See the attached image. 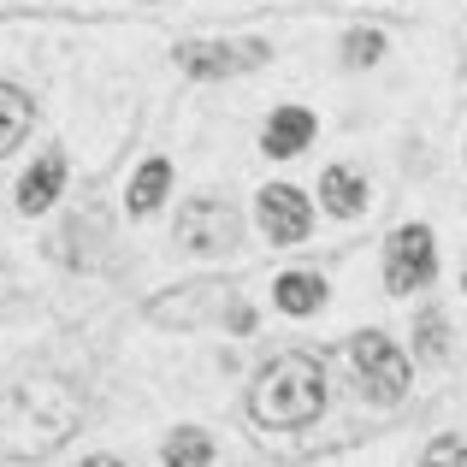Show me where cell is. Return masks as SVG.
<instances>
[{
    "instance_id": "7",
    "label": "cell",
    "mask_w": 467,
    "mask_h": 467,
    "mask_svg": "<svg viewBox=\"0 0 467 467\" xmlns=\"http://www.w3.org/2000/svg\"><path fill=\"white\" fill-rule=\"evenodd\" d=\"M254 219H261V237L273 243V249H290V243H302L314 231V202L296 183H266V190L254 195Z\"/></svg>"
},
{
    "instance_id": "17",
    "label": "cell",
    "mask_w": 467,
    "mask_h": 467,
    "mask_svg": "<svg viewBox=\"0 0 467 467\" xmlns=\"http://www.w3.org/2000/svg\"><path fill=\"white\" fill-rule=\"evenodd\" d=\"M379 54H385V36H379V30H349V36H343V66H349V71L379 66Z\"/></svg>"
},
{
    "instance_id": "23",
    "label": "cell",
    "mask_w": 467,
    "mask_h": 467,
    "mask_svg": "<svg viewBox=\"0 0 467 467\" xmlns=\"http://www.w3.org/2000/svg\"><path fill=\"white\" fill-rule=\"evenodd\" d=\"M142 6H149V0H142Z\"/></svg>"
},
{
    "instance_id": "5",
    "label": "cell",
    "mask_w": 467,
    "mask_h": 467,
    "mask_svg": "<svg viewBox=\"0 0 467 467\" xmlns=\"http://www.w3.org/2000/svg\"><path fill=\"white\" fill-rule=\"evenodd\" d=\"M438 278V243L432 225H397L385 243V290L390 296H414Z\"/></svg>"
},
{
    "instance_id": "1",
    "label": "cell",
    "mask_w": 467,
    "mask_h": 467,
    "mask_svg": "<svg viewBox=\"0 0 467 467\" xmlns=\"http://www.w3.org/2000/svg\"><path fill=\"white\" fill-rule=\"evenodd\" d=\"M83 426V397L59 373H30L0 390V462H47Z\"/></svg>"
},
{
    "instance_id": "12",
    "label": "cell",
    "mask_w": 467,
    "mask_h": 467,
    "mask_svg": "<svg viewBox=\"0 0 467 467\" xmlns=\"http://www.w3.org/2000/svg\"><path fill=\"white\" fill-rule=\"evenodd\" d=\"M319 207L337 213V219H361L367 213V183L349 166H326L319 171Z\"/></svg>"
},
{
    "instance_id": "8",
    "label": "cell",
    "mask_w": 467,
    "mask_h": 467,
    "mask_svg": "<svg viewBox=\"0 0 467 467\" xmlns=\"http://www.w3.org/2000/svg\"><path fill=\"white\" fill-rule=\"evenodd\" d=\"M219 302H225V285H178L171 296L149 302V319L154 326H202Z\"/></svg>"
},
{
    "instance_id": "14",
    "label": "cell",
    "mask_w": 467,
    "mask_h": 467,
    "mask_svg": "<svg viewBox=\"0 0 467 467\" xmlns=\"http://www.w3.org/2000/svg\"><path fill=\"white\" fill-rule=\"evenodd\" d=\"M166 190H171V160H142V171H137V178H130V195H125V207H130V213H154V207L160 202H166Z\"/></svg>"
},
{
    "instance_id": "18",
    "label": "cell",
    "mask_w": 467,
    "mask_h": 467,
    "mask_svg": "<svg viewBox=\"0 0 467 467\" xmlns=\"http://www.w3.org/2000/svg\"><path fill=\"white\" fill-rule=\"evenodd\" d=\"M414 349H420L426 361H438V355L450 349V343H444V314H438V308H426L420 319H414Z\"/></svg>"
},
{
    "instance_id": "16",
    "label": "cell",
    "mask_w": 467,
    "mask_h": 467,
    "mask_svg": "<svg viewBox=\"0 0 467 467\" xmlns=\"http://www.w3.org/2000/svg\"><path fill=\"white\" fill-rule=\"evenodd\" d=\"M160 462L166 467H207L213 462V438H207L202 426H178V432L166 438V450H160Z\"/></svg>"
},
{
    "instance_id": "21",
    "label": "cell",
    "mask_w": 467,
    "mask_h": 467,
    "mask_svg": "<svg viewBox=\"0 0 467 467\" xmlns=\"http://www.w3.org/2000/svg\"><path fill=\"white\" fill-rule=\"evenodd\" d=\"M83 467H125V462H113V456H89Z\"/></svg>"
},
{
    "instance_id": "20",
    "label": "cell",
    "mask_w": 467,
    "mask_h": 467,
    "mask_svg": "<svg viewBox=\"0 0 467 467\" xmlns=\"http://www.w3.org/2000/svg\"><path fill=\"white\" fill-rule=\"evenodd\" d=\"M225 326H231V331H249V326H254V314H249V308H231Z\"/></svg>"
},
{
    "instance_id": "6",
    "label": "cell",
    "mask_w": 467,
    "mask_h": 467,
    "mask_svg": "<svg viewBox=\"0 0 467 467\" xmlns=\"http://www.w3.org/2000/svg\"><path fill=\"white\" fill-rule=\"evenodd\" d=\"M243 237V213L219 195H195L178 207V243L190 254H231Z\"/></svg>"
},
{
    "instance_id": "19",
    "label": "cell",
    "mask_w": 467,
    "mask_h": 467,
    "mask_svg": "<svg viewBox=\"0 0 467 467\" xmlns=\"http://www.w3.org/2000/svg\"><path fill=\"white\" fill-rule=\"evenodd\" d=\"M420 467H467V444L462 438H432V444H426V456H420Z\"/></svg>"
},
{
    "instance_id": "11",
    "label": "cell",
    "mask_w": 467,
    "mask_h": 467,
    "mask_svg": "<svg viewBox=\"0 0 467 467\" xmlns=\"http://www.w3.org/2000/svg\"><path fill=\"white\" fill-rule=\"evenodd\" d=\"M101 237H107L101 213H71L66 225H59V237H54V254L66 266H95L101 261Z\"/></svg>"
},
{
    "instance_id": "10",
    "label": "cell",
    "mask_w": 467,
    "mask_h": 467,
    "mask_svg": "<svg viewBox=\"0 0 467 467\" xmlns=\"http://www.w3.org/2000/svg\"><path fill=\"white\" fill-rule=\"evenodd\" d=\"M308 142H314V113L308 107H278V113L266 119V130H261V149L273 160H296Z\"/></svg>"
},
{
    "instance_id": "15",
    "label": "cell",
    "mask_w": 467,
    "mask_h": 467,
    "mask_svg": "<svg viewBox=\"0 0 467 467\" xmlns=\"http://www.w3.org/2000/svg\"><path fill=\"white\" fill-rule=\"evenodd\" d=\"M273 302L285 314H319V308H326V278H319V273H285L273 285Z\"/></svg>"
},
{
    "instance_id": "13",
    "label": "cell",
    "mask_w": 467,
    "mask_h": 467,
    "mask_svg": "<svg viewBox=\"0 0 467 467\" xmlns=\"http://www.w3.org/2000/svg\"><path fill=\"white\" fill-rule=\"evenodd\" d=\"M30 125H36V107H30V95L18 89V83H0V154H12L24 137H30Z\"/></svg>"
},
{
    "instance_id": "2",
    "label": "cell",
    "mask_w": 467,
    "mask_h": 467,
    "mask_svg": "<svg viewBox=\"0 0 467 467\" xmlns=\"http://www.w3.org/2000/svg\"><path fill=\"white\" fill-rule=\"evenodd\" d=\"M326 409V367L308 349H285L254 373L249 385V414L261 426H308Z\"/></svg>"
},
{
    "instance_id": "22",
    "label": "cell",
    "mask_w": 467,
    "mask_h": 467,
    "mask_svg": "<svg viewBox=\"0 0 467 467\" xmlns=\"http://www.w3.org/2000/svg\"><path fill=\"white\" fill-rule=\"evenodd\" d=\"M462 290H467V273H462Z\"/></svg>"
},
{
    "instance_id": "3",
    "label": "cell",
    "mask_w": 467,
    "mask_h": 467,
    "mask_svg": "<svg viewBox=\"0 0 467 467\" xmlns=\"http://www.w3.org/2000/svg\"><path fill=\"white\" fill-rule=\"evenodd\" d=\"M349 367H355V379H361V390L373 402H402L409 373H414L409 355H402L385 331H355L349 337Z\"/></svg>"
},
{
    "instance_id": "9",
    "label": "cell",
    "mask_w": 467,
    "mask_h": 467,
    "mask_svg": "<svg viewBox=\"0 0 467 467\" xmlns=\"http://www.w3.org/2000/svg\"><path fill=\"white\" fill-rule=\"evenodd\" d=\"M59 190H66V154H42V160H36V166L18 178V213H24V219L47 213V207L59 202Z\"/></svg>"
},
{
    "instance_id": "4",
    "label": "cell",
    "mask_w": 467,
    "mask_h": 467,
    "mask_svg": "<svg viewBox=\"0 0 467 467\" xmlns=\"http://www.w3.org/2000/svg\"><path fill=\"white\" fill-rule=\"evenodd\" d=\"M171 59H178V71H190V78L219 83V78L261 71L266 59H273V42H261V36H243V42H178Z\"/></svg>"
}]
</instances>
